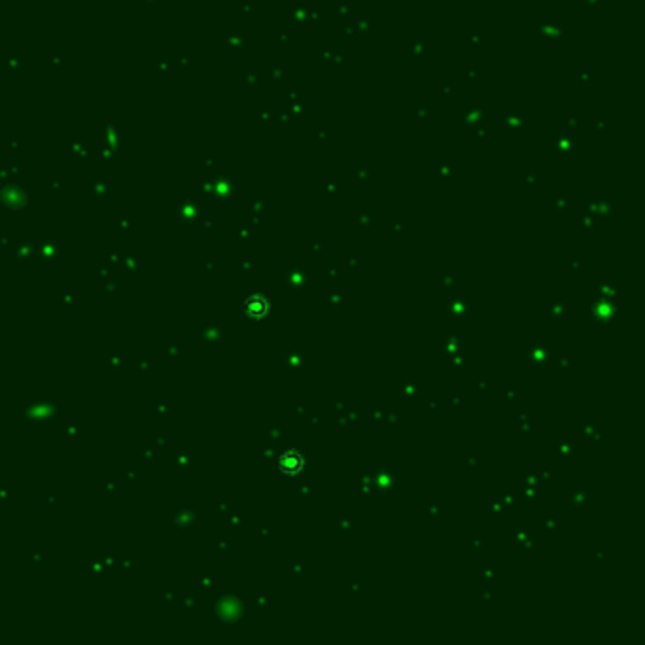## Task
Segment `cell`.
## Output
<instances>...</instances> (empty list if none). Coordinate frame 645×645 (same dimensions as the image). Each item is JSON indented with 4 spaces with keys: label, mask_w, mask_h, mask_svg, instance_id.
I'll return each mask as SVG.
<instances>
[{
    "label": "cell",
    "mask_w": 645,
    "mask_h": 645,
    "mask_svg": "<svg viewBox=\"0 0 645 645\" xmlns=\"http://www.w3.org/2000/svg\"><path fill=\"white\" fill-rule=\"evenodd\" d=\"M243 311L248 318L264 320L271 314V299L265 294H250L243 303Z\"/></svg>",
    "instance_id": "1"
},
{
    "label": "cell",
    "mask_w": 645,
    "mask_h": 645,
    "mask_svg": "<svg viewBox=\"0 0 645 645\" xmlns=\"http://www.w3.org/2000/svg\"><path fill=\"white\" fill-rule=\"evenodd\" d=\"M278 470L288 477L299 475L305 470V454L297 449H288L278 456Z\"/></svg>",
    "instance_id": "2"
}]
</instances>
